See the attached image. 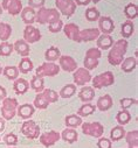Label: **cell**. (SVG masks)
<instances>
[{"instance_id": "6da1fadb", "label": "cell", "mask_w": 138, "mask_h": 148, "mask_svg": "<svg viewBox=\"0 0 138 148\" xmlns=\"http://www.w3.org/2000/svg\"><path fill=\"white\" fill-rule=\"evenodd\" d=\"M128 49V41L122 39L112 45L111 50L108 54V61L111 65H119L123 62L124 55Z\"/></svg>"}, {"instance_id": "7a4b0ae2", "label": "cell", "mask_w": 138, "mask_h": 148, "mask_svg": "<svg viewBox=\"0 0 138 148\" xmlns=\"http://www.w3.org/2000/svg\"><path fill=\"white\" fill-rule=\"evenodd\" d=\"M56 20H60V12L55 8H46V7L39 8L35 18V21H38L41 25H45V23L49 25Z\"/></svg>"}, {"instance_id": "3957f363", "label": "cell", "mask_w": 138, "mask_h": 148, "mask_svg": "<svg viewBox=\"0 0 138 148\" xmlns=\"http://www.w3.org/2000/svg\"><path fill=\"white\" fill-rule=\"evenodd\" d=\"M18 100L15 98H5L3 100L1 107V116L4 120H11L14 118L18 108Z\"/></svg>"}, {"instance_id": "277c9868", "label": "cell", "mask_w": 138, "mask_h": 148, "mask_svg": "<svg viewBox=\"0 0 138 148\" xmlns=\"http://www.w3.org/2000/svg\"><path fill=\"white\" fill-rule=\"evenodd\" d=\"M115 83V77L111 71H106L99 73L95 78H92V86L95 89H102L106 86H110Z\"/></svg>"}, {"instance_id": "5b68a950", "label": "cell", "mask_w": 138, "mask_h": 148, "mask_svg": "<svg viewBox=\"0 0 138 148\" xmlns=\"http://www.w3.org/2000/svg\"><path fill=\"white\" fill-rule=\"evenodd\" d=\"M102 56L101 50L98 48H90L87 50L86 57H84V69L92 70L98 65V60Z\"/></svg>"}, {"instance_id": "8992f818", "label": "cell", "mask_w": 138, "mask_h": 148, "mask_svg": "<svg viewBox=\"0 0 138 148\" xmlns=\"http://www.w3.org/2000/svg\"><path fill=\"white\" fill-rule=\"evenodd\" d=\"M60 72V66L55 63H52V62H47V63H43L41 64L38 69H37V75L38 77H53V76H56L57 73Z\"/></svg>"}, {"instance_id": "52a82bcc", "label": "cell", "mask_w": 138, "mask_h": 148, "mask_svg": "<svg viewBox=\"0 0 138 148\" xmlns=\"http://www.w3.org/2000/svg\"><path fill=\"white\" fill-rule=\"evenodd\" d=\"M21 133L28 139H37L40 134V127L33 120H26L21 126Z\"/></svg>"}, {"instance_id": "ba28073f", "label": "cell", "mask_w": 138, "mask_h": 148, "mask_svg": "<svg viewBox=\"0 0 138 148\" xmlns=\"http://www.w3.org/2000/svg\"><path fill=\"white\" fill-rule=\"evenodd\" d=\"M57 10L67 18H70L76 10V4L74 0H56Z\"/></svg>"}, {"instance_id": "9c48e42d", "label": "cell", "mask_w": 138, "mask_h": 148, "mask_svg": "<svg viewBox=\"0 0 138 148\" xmlns=\"http://www.w3.org/2000/svg\"><path fill=\"white\" fill-rule=\"evenodd\" d=\"M82 132L94 138H101L104 132V127L99 123H84L82 125Z\"/></svg>"}, {"instance_id": "30bf717a", "label": "cell", "mask_w": 138, "mask_h": 148, "mask_svg": "<svg viewBox=\"0 0 138 148\" xmlns=\"http://www.w3.org/2000/svg\"><path fill=\"white\" fill-rule=\"evenodd\" d=\"M99 35H101V32L98 30V28L83 29V30H80L79 32L76 42H89V41H94V40H97V38H98Z\"/></svg>"}, {"instance_id": "8fae6325", "label": "cell", "mask_w": 138, "mask_h": 148, "mask_svg": "<svg viewBox=\"0 0 138 148\" xmlns=\"http://www.w3.org/2000/svg\"><path fill=\"white\" fill-rule=\"evenodd\" d=\"M1 8L6 10L11 15H18L22 11V3L20 0H3Z\"/></svg>"}, {"instance_id": "7c38bea8", "label": "cell", "mask_w": 138, "mask_h": 148, "mask_svg": "<svg viewBox=\"0 0 138 148\" xmlns=\"http://www.w3.org/2000/svg\"><path fill=\"white\" fill-rule=\"evenodd\" d=\"M40 39H41V33L39 29L29 25L26 26L23 30V41H26L27 43H35L40 41Z\"/></svg>"}, {"instance_id": "4fadbf2b", "label": "cell", "mask_w": 138, "mask_h": 148, "mask_svg": "<svg viewBox=\"0 0 138 148\" xmlns=\"http://www.w3.org/2000/svg\"><path fill=\"white\" fill-rule=\"evenodd\" d=\"M91 81V75L89 70L84 68H77L74 71V82L76 85H84Z\"/></svg>"}, {"instance_id": "5bb4252c", "label": "cell", "mask_w": 138, "mask_h": 148, "mask_svg": "<svg viewBox=\"0 0 138 148\" xmlns=\"http://www.w3.org/2000/svg\"><path fill=\"white\" fill-rule=\"evenodd\" d=\"M59 62H60V68L67 72H74L77 69V63L72 56H67V55L60 56Z\"/></svg>"}, {"instance_id": "9a60e30c", "label": "cell", "mask_w": 138, "mask_h": 148, "mask_svg": "<svg viewBox=\"0 0 138 148\" xmlns=\"http://www.w3.org/2000/svg\"><path fill=\"white\" fill-rule=\"evenodd\" d=\"M60 138H61L60 133H57L55 131H50V132H46L40 135V142L45 147H50V146L55 145L60 140Z\"/></svg>"}, {"instance_id": "2e32d148", "label": "cell", "mask_w": 138, "mask_h": 148, "mask_svg": "<svg viewBox=\"0 0 138 148\" xmlns=\"http://www.w3.org/2000/svg\"><path fill=\"white\" fill-rule=\"evenodd\" d=\"M115 29L114 21L109 16H99L98 19V30L102 32L103 34H110Z\"/></svg>"}, {"instance_id": "e0dca14e", "label": "cell", "mask_w": 138, "mask_h": 148, "mask_svg": "<svg viewBox=\"0 0 138 148\" xmlns=\"http://www.w3.org/2000/svg\"><path fill=\"white\" fill-rule=\"evenodd\" d=\"M35 18H37V13H35V11H34V8H32V7H25V8H22V11H21V19H22V21L26 23V25H32V23H34L35 22Z\"/></svg>"}, {"instance_id": "ac0fdd59", "label": "cell", "mask_w": 138, "mask_h": 148, "mask_svg": "<svg viewBox=\"0 0 138 148\" xmlns=\"http://www.w3.org/2000/svg\"><path fill=\"white\" fill-rule=\"evenodd\" d=\"M34 111H35V108L30 104H23V105L18 106V108H17L18 116L22 119H29L34 114Z\"/></svg>"}, {"instance_id": "d6986e66", "label": "cell", "mask_w": 138, "mask_h": 148, "mask_svg": "<svg viewBox=\"0 0 138 148\" xmlns=\"http://www.w3.org/2000/svg\"><path fill=\"white\" fill-rule=\"evenodd\" d=\"M63 30H64V34L66 36L72 40V41H75L77 40V35H79V32H80V28L79 26H76L75 23H68L66 26H63Z\"/></svg>"}, {"instance_id": "ffe728a7", "label": "cell", "mask_w": 138, "mask_h": 148, "mask_svg": "<svg viewBox=\"0 0 138 148\" xmlns=\"http://www.w3.org/2000/svg\"><path fill=\"white\" fill-rule=\"evenodd\" d=\"M114 45V40L110 35L108 34H103V35H99L97 38V47L99 49H103V50H107L109 48H111Z\"/></svg>"}, {"instance_id": "44dd1931", "label": "cell", "mask_w": 138, "mask_h": 148, "mask_svg": "<svg viewBox=\"0 0 138 148\" xmlns=\"http://www.w3.org/2000/svg\"><path fill=\"white\" fill-rule=\"evenodd\" d=\"M114 101H112V98L109 96V95H104L98 98L97 100V108L99 111H108L109 108H111Z\"/></svg>"}, {"instance_id": "7402d4cb", "label": "cell", "mask_w": 138, "mask_h": 148, "mask_svg": "<svg viewBox=\"0 0 138 148\" xmlns=\"http://www.w3.org/2000/svg\"><path fill=\"white\" fill-rule=\"evenodd\" d=\"M13 49H14L19 55H21V56H23V57H27V56L29 55V51H30L29 45H28L26 41H23V40H18V41L14 43Z\"/></svg>"}, {"instance_id": "603a6c76", "label": "cell", "mask_w": 138, "mask_h": 148, "mask_svg": "<svg viewBox=\"0 0 138 148\" xmlns=\"http://www.w3.org/2000/svg\"><path fill=\"white\" fill-rule=\"evenodd\" d=\"M60 135H61V138H62L66 142H68V143H74V142H76L77 139H79V134H77V132H76L74 128H66Z\"/></svg>"}, {"instance_id": "cb8c5ba5", "label": "cell", "mask_w": 138, "mask_h": 148, "mask_svg": "<svg viewBox=\"0 0 138 148\" xmlns=\"http://www.w3.org/2000/svg\"><path fill=\"white\" fill-rule=\"evenodd\" d=\"M13 88L17 95H25L29 89V83L23 78H17Z\"/></svg>"}, {"instance_id": "d4e9b609", "label": "cell", "mask_w": 138, "mask_h": 148, "mask_svg": "<svg viewBox=\"0 0 138 148\" xmlns=\"http://www.w3.org/2000/svg\"><path fill=\"white\" fill-rule=\"evenodd\" d=\"M95 97V91L90 86H86V88H82L79 92V98L83 101V103H89L94 99Z\"/></svg>"}, {"instance_id": "484cf974", "label": "cell", "mask_w": 138, "mask_h": 148, "mask_svg": "<svg viewBox=\"0 0 138 148\" xmlns=\"http://www.w3.org/2000/svg\"><path fill=\"white\" fill-rule=\"evenodd\" d=\"M30 88L35 92L41 93L45 90V82H43V79L41 77H38V76H33L32 81H30Z\"/></svg>"}, {"instance_id": "4316f807", "label": "cell", "mask_w": 138, "mask_h": 148, "mask_svg": "<svg viewBox=\"0 0 138 148\" xmlns=\"http://www.w3.org/2000/svg\"><path fill=\"white\" fill-rule=\"evenodd\" d=\"M12 34V27L8 23L0 22V40L3 42H6Z\"/></svg>"}, {"instance_id": "83f0119b", "label": "cell", "mask_w": 138, "mask_h": 148, "mask_svg": "<svg viewBox=\"0 0 138 148\" xmlns=\"http://www.w3.org/2000/svg\"><path fill=\"white\" fill-rule=\"evenodd\" d=\"M125 136V130H124V127L123 126H116V127H114L112 130H111V132H110V141H118V140H121V139H123Z\"/></svg>"}, {"instance_id": "f1b7e54d", "label": "cell", "mask_w": 138, "mask_h": 148, "mask_svg": "<svg viewBox=\"0 0 138 148\" xmlns=\"http://www.w3.org/2000/svg\"><path fill=\"white\" fill-rule=\"evenodd\" d=\"M121 64H122V70L124 72H132L137 66V60L135 57H128Z\"/></svg>"}, {"instance_id": "f546056e", "label": "cell", "mask_w": 138, "mask_h": 148, "mask_svg": "<svg viewBox=\"0 0 138 148\" xmlns=\"http://www.w3.org/2000/svg\"><path fill=\"white\" fill-rule=\"evenodd\" d=\"M95 110H96L95 105L89 104V103H86V104H83V105L79 108L77 116H79V117H88V116H90V114H92V113L95 112Z\"/></svg>"}, {"instance_id": "4dcf8cb0", "label": "cell", "mask_w": 138, "mask_h": 148, "mask_svg": "<svg viewBox=\"0 0 138 148\" xmlns=\"http://www.w3.org/2000/svg\"><path fill=\"white\" fill-rule=\"evenodd\" d=\"M75 92H76V85L75 84H67L61 89L60 96L62 98H70L75 95Z\"/></svg>"}, {"instance_id": "1f68e13d", "label": "cell", "mask_w": 138, "mask_h": 148, "mask_svg": "<svg viewBox=\"0 0 138 148\" xmlns=\"http://www.w3.org/2000/svg\"><path fill=\"white\" fill-rule=\"evenodd\" d=\"M66 125L69 128H75L80 125H82V119L81 117L76 116V114H70L66 117Z\"/></svg>"}, {"instance_id": "d6a6232c", "label": "cell", "mask_w": 138, "mask_h": 148, "mask_svg": "<svg viewBox=\"0 0 138 148\" xmlns=\"http://www.w3.org/2000/svg\"><path fill=\"white\" fill-rule=\"evenodd\" d=\"M133 30H135V27H133L132 21L128 20V21H125V22L122 25L121 33H122V35H123V38H124V39L130 38V36L133 34Z\"/></svg>"}, {"instance_id": "836d02e7", "label": "cell", "mask_w": 138, "mask_h": 148, "mask_svg": "<svg viewBox=\"0 0 138 148\" xmlns=\"http://www.w3.org/2000/svg\"><path fill=\"white\" fill-rule=\"evenodd\" d=\"M3 73L5 75V77H7L8 79L11 81H15L19 76V70L17 66H13V65H8L6 66L4 70H3Z\"/></svg>"}, {"instance_id": "e575fe53", "label": "cell", "mask_w": 138, "mask_h": 148, "mask_svg": "<svg viewBox=\"0 0 138 148\" xmlns=\"http://www.w3.org/2000/svg\"><path fill=\"white\" fill-rule=\"evenodd\" d=\"M60 56H61V53H60L59 48H56V47H50V48L47 49L46 53H45V57H46V60L49 61V62H54V61L59 60Z\"/></svg>"}, {"instance_id": "d590c367", "label": "cell", "mask_w": 138, "mask_h": 148, "mask_svg": "<svg viewBox=\"0 0 138 148\" xmlns=\"http://www.w3.org/2000/svg\"><path fill=\"white\" fill-rule=\"evenodd\" d=\"M18 70H19L20 72H22V73H28L29 71L33 70V62H32L29 58L23 57V58L20 61V63H19Z\"/></svg>"}, {"instance_id": "8d00e7d4", "label": "cell", "mask_w": 138, "mask_h": 148, "mask_svg": "<svg viewBox=\"0 0 138 148\" xmlns=\"http://www.w3.org/2000/svg\"><path fill=\"white\" fill-rule=\"evenodd\" d=\"M116 120H117V123L122 126V125H126L130 120H131V116H130V113H129V111L128 110H122V111H119V112L117 113V116H116Z\"/></svg>"}, {"instance_id": "74e56055", "label": "cell", "mask_w": 138, "mask_h": 148, "mask_svg": "<svg viewBox=\"0 0 138 148\" xmlns=\"http://www.w3.org/2000/svg\"><path fill=\"white\" fill-rule=\"evenodd\" d=\"M124 14L128 19L132 20V19H136L137 15H138V10H137V6L135 4H128L124 8Z\"/></svg>"}, {"instance_id": "f35d334b", "label": "cell", "mask_w": 138, "mask_h": 148, "mask_svg": "<svg viewBox=\"0 0 138 148\" xmlns=\"http://www.w3.org/2000/svg\"><path fill=\"white\" fill-rule=\"evenodd\" d=\"M49 105V103L46 100V98L43 97L42 93H38L35 99H34V107H37L39 110H45L47 108Z\"/></svg>"}, {"instance_id": "ab89813d", "label": "cell", "mask_w": 138, "mask_h": 148, "mask_svg": "<svg viewBox=\"0 0 138 148\" xmlns=\"http://www.w3.org/2000/svg\"><path fill=\"white\" fill-rule=\"evenodd\" d=\"M41 93L43 95V97L46 98V100H47L49 104H50V103H55V101H57V99H59L57 92L54 91V90H52V89H45Z\"/></svg>"}, {"instance_id": "60d3db41", "label": "cell", "mask_w": 138, "mask_h": 148, "mask_svg": "<svg viewBox=\"0 0 138 148\" xmlns=\"http://www.w3.org/2000/svg\"><path fill=\"white\" fill-rule=\"evenodd\" d=\"M86 18L88 21H96L99 19V12L96 7H89L86 11Z\"/></svg>"}, {"instance_id": "b9f144b4", "label": "cell", "mask_w": 138, "mask_h": 148, "mask_svg": "<svg viewBox=\"0 0 138 148\" xmlns=\"http://www.w3.org/2000/svg\"><path fill=\"white\" fill-rule=\"evenodd\" d=\"M13 50V45L8 43L7 41L0 43V56H10Z\"/></svg>"}, {"instance_id": "7bdbcfd3", "label": "cell", "mask_w": 138, "mask_h": 148, "mask_svg": "<svg viewBox=\"0 0 138 148\" xmlns=\"http://www.w3.org/2000/svg\"><path fill=\"white\" fill-rule=\"evenodd\" d=\"M128 145H132V143H138V131H130L129 133H125V136Z\"/></svg>"}, {"instance_id": "ee69618b", "label": "cell", "mask_w": 138, "mask_h": 148, "mask_svg": "<svg viewBox=\"0 0 138 148\" xmlns=\"http://www.w3.org/2000/svg\"><path fill=\"white\" fill-rule=\"evenodd\" d=\"M62 28H63V22L61 21V19L60 20H56V21H54L52 23H49V26H48V29L52 33H59Z\"/></svg>"}, {"instance_id": "f6af8a7d", "label": "cell", "mask_w": 138, "mask_h": 148, "mask_svg": "<svg viewBox=\"0 0 138 148\" xmlns=\"http://www.w3.org/2000/svg\"><path fill=\"white\" fill-rule=\"evenodd\" d=\"M4 142L8 146H15L18 143V136L13 133H10V134H6L5 138H4Z\"/></svg>"}, {"instance_id": "bcb514c9", "label": "cell", "mask_w": 138, "mask_h": 148, "mask_svg": "<svg viewBox=\"0 0 138 148\" xmlns=\"http://www.w3.org/2000/svg\"><path fill=\"white\" fill-rule=\"evenodd\" d=\"M136 103H137V100L133 99V98H123V99H121V106H122L123 110H128L129 107H131Z\"/></svg>"}, {"instance_id": "7dc6e473", "label": "cell", "mask_w": 138, "mask_h": 148, "mask_svg": "<svg viewBox=\"0 0 138 148\" xmlns=\"http://www.w3.org/2000/svg\"><path fill=\"white\" fill-rule=\"evenodd\" d=\"M97 146L98 148H111V141L107 138H99Z\"/></svg>"}, {"instance_id": "c3c4849f", "label": "cell", "mask_w": 138, "mask_h": 148, "mask_svg": "<svg viewBox=\"0 0 138 148\" xmlns=\"http://www.w3.org/2000/svg\"><path fill=\"white\" fill-rule=\"evenodd\" d=\"M45 1L46 0H28V6L32 8H34V7L41 8V7H43Z\"/></svg>"}, {"instance_id": "681fc988", "label": "cell", "mask_w": 138, "mask_h": 148, "mask_svg": "<svg viewBox=\"0 0 138 148\" xmlns=\"http://www.w3.org/2000/svg\"><path fill=\"white\" fill-rule=\"evenodd\" d=\"M90 1H91V0H76L75 4H76V5H80V6H86V5H88Z\"/></svg>"}, {"instance_id": "f907efd6", "label": "cell", "mask_w": 138, "mask_h": 148, "mask_svg": "<svg viewBox=\"0 0 138 148\" xmlns=\"http://www.w3.org/2000/svg\"><path fill=\"white\" fill-rule=\"evenodd\" d=\"M5 98H6V90L5 88L0 86V100H4Z\"/></svg>"}, {"instance_id": "816d5d0a", "label": "cell", "mask_w": 138, "mask_h": 148, "mask_svg": "<svg viewBox=\"0 0 138 148\" xmlns=\"http://www.w3.org/2000/svg\"><path fill=\"white\" fill-rule=\"evenodd\" d=\"M4 130H5V120L0 118V132H3Z\"/></svg>"}, {"instance_id": "f5cc1de1", "label": "cell", "mask_w": 138, "mask_h": 148, "mask_svg": "<svg viewBox=\"0 0 138 148\" xmlns=\"http://www.w3.org/2000/svg\"><path fill=\"white\" fill-rule=\"evenodd\" d=\"M91 1H92L94 4H97V3H99V1H101V0H91Z\"/></svg>"}, {"instance_id": "db71d44e", "label": "cell", "mask_w": 138, "mask_h": 148, "mask_svg": "<svg viewBox=\"0 0 138 148\" xmlns=\"http://www.w3.org/2000/svg\"><path fill=\"white\" fill-rule=\"evenodd\" d=\"M1 13H3V8H1V5H0V15H1Z\"/></svg>"}, {"instance_id": "11a10c76", "label": "cell", "mask_w": 138, "mask_h": 148, "mask_svg": "<svg viewBox=\"0 0 138 148\" xmlns=\"http://www.w3.org/2000/svg\"><path fill=\"white\" fill-rule=\"evenodd\" d=\"M3 72V68H1V65H0V73Z\"/></svg>"}, {"instance_id": "9f6ffc18", "label": "cell", "mask_w": 138, "mask_h": 148, "mask_svg": "<svg viewBox=\"0 0 138 148\" xmlns=\"http://www.w3.org/2000/svg\"><path fill=\"white\" fill-rule=\"evenodd\" d=\"M12 148H14V147H12Z\"/></svg>"}]
</instances>
